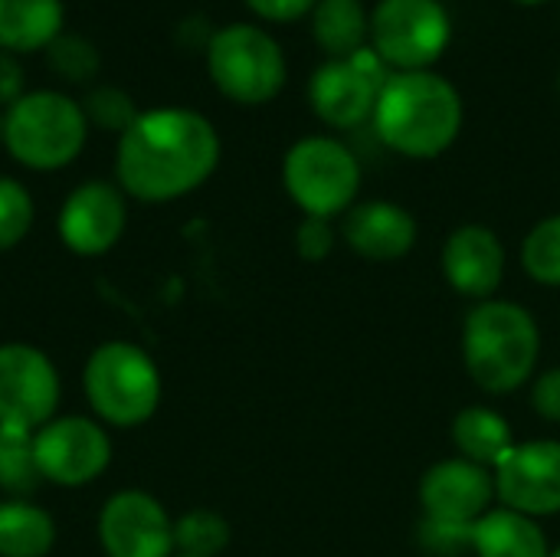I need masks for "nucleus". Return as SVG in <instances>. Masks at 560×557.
Masks as SVG:
<instances>
[{"label":"nucleus","mask_w":560,"mask_h":557,"mask_svg":"<svg viewBox=\"0 0 560 557\" xmlns=\"http://www.w3.org/2000/svg\"><path fill=\"white\" fill-rule=\"evenodd\" d=\"M220 164V135L194 108L161 105L138 112L115 148V181L125 197L167 204L203 187Z\"/></svg>","instance_id":"1"},{"label":"nucleus","mask_w":560,"mask_h":557,"mask_svg":"<svg viewBox=\"0 0 560 557\" xmlns=\"http://www.w3.org/2000/svg\"><path fill=\"white\" fill-rule=\"evenodd\" d=\"M371 121L394 154L433 161L446 154L463 131V95L433 69L390 72Z\"/></svg>","instance_id":"2"},{"label":"nucleus","mask_w":560,"mask_h":557,"mask_svg":"<svg viewBox=\"0 0 560 557\" xmlns=\"http://www.w3.org/2000/svg\"><path fill=\"white\" fill-rule=\"evenodd\" d=\"M463 368L486 394H515L532 384L541 361L538 318L512 299L476 302L459 332Z\"/></svg>","instance_id":"3"},{"label":"nucleus","mask_w":560,"mask_h":557,"mask_svg":"<svg viewBox=\"0 0 560 557\" xmlns=\"http://www.w3.org/2000/svg\"><path fill=\"white\" fill-rule=\"evenodd\" d=\"M85 138L89 121L82 105L52 89L23 92L3 112V148L30 171L69 167L82 154Z\"/></svg>","instance_id":"4"},{"label":"nucleus","mask_w":560,"mask_h":557,"mask_svg":"<svg viewBox=\"0 0 560 557\" xmlns=\"http://www.w3.org/2000/svg\"><path fill=\"white\" fill-rule=\"evenodd\" d=\"M82 391L102 423L141 427L161 407V371L138 345L105 341L85 361Z\"/></svg>","instance_id":"5"},{"label":"nucleus","mask_w":560,"mask_h":557,"mask_svg":"<svg viewBox=\"0 0 560 557\" xmlns=\"http://www.w3.org/2000/svg\"><path fill=\"white\" fill-rule=\"evenodd\" d=\"M282 187L305 217H345L361 194V161L328 135L299 138L282 158Z\"/></svg>","instance_id":"6"},{"label":"nucleus","mask_w":560,"mask_h":557,"mask_svg":"<svg viewBox=\"0 0 560 557\" xmlns=\"http://www.w3.org/2000/svg\"><path fill=\"white\" fill-rule=\"evenodd\" d=\"M210 82L236 105H266L285 85L282 46L253 23H230L207 43Z\"/></svg>","instance_id":"7"},{"label":"nucleus","mask_w":560,"mask_h":557,"mask_svg":"<svg viewBox=\"0 0 560 557\" xmlns=\"http://www.w3.org/2000/svg\"><path fill=\"white\" fill-rule=\"evenodd\" d=\"M453 39L450 10L440 0H381L371 13L368 46L394 69H430Z\"/></svg>","instance_id":"8"},{"label":"nucleus","mask_w":560,"mask_h":557,"mask_svg":"<svg viewBox=\"0 0 560 557\" xmlns=\"http://www.w3.org/2000/svg\"><path fill=\"white\" fill-rule=\"evenodd\" d=\"M62 381L56 364L33 345H0V427L36 433L56 417Z\"/></svg>","instance_id":"9"},{"label":"nucleus","mask_w":560,"mask_h":557,"mask_svg":"<svg viewBox=\"0 0 560 557\" xmlns=\"http://www.w3.org/2000/svg\"><path fill=\"white\" fill-rule=\"evenodd\" d=\"M33 437L39 473L52 486H89L112 463V440L92 417H52Z\"/></svg>","instance_id":"10"},{"label":"nucleus","mask_w":560,"mask_h":557,"mask_svg":"<svg viewBox=\"0 0 560 557\" xmlns=\"http://www.w3.org/2000/svg\"><path fill=\"white\" fill-rule=\"evenodd\" d=\"M499 506L532 519L560 515V440H518L495 466Z\"/></svg>","instance_id":"11"},{"label":"nucleus","mask_w":560,"mask_h":557,"mask_svg":"<svg viewBox=\"0 0 560 557\" xmlns=\"http://www.w3.org/2000/svg\"><path fill=\"white\" fill-rule=\"evenodd\" d=\"M417 499H420L423 519L472 529L482 515H489L499 506L495 473L463 456H450V460L433 463L420 476Z\"/></svg>","instance_id":"12"},{"label":"nucleus","mask_w":560,"mask_h":557,"mask_svg":"<svg viewBox=\"0 0 560 557\" xmlns=\"http://www.w3.org/2000/svg\"><path fill=\"white\" fill-rule=\"evenodd\" d=\"M98 542L108 557H174V519L141 489L115 492L98 512Z\"/></svg>","instance_id":"13"},{"label":"nucleus","mask_w":560,"mask_h":557,"mask_svg":"<svg viewBox=\"0 0 560 557\" xmlns=\"http://www.w3.org/2000/svg\"><path fill=\"white\" fill-rule=\"evenodd\" d=\"M440 269L446 286L476 305L499 295L509 272V250L492 227L463 223L443 240Z\"/></svg>","instance_id":"14"},{"label":"nucleus","mask_w":560,"mask_h":557,"mask_svg":"<svg viewBox=\"0 0 560 557\" xmlns=\"http://www.w3.org/2000/svg\"><path fill=\"white\" fill-rule=\"evenodd\" d=\"M128 227V204L118 184L85 181L59 210V240L75 256H102L118 246Z\"/></svg>","instance_id":"15"},{"label":"nucleus","mask_w":560,"mask_h":557,"mask_svg":"<svg viewBox=\"0 0 560 557\" xmlns=\"http://www.w3.org/2000/svg\"><path fill=\"white\" fill-rule=\"evenodd\" d=\"M338 236L368 263H397L413 253L420 227L417 217L394 200H361L341 217Z\"/></svg>","instance_id":"16"},{"label":"nucleus","mask_w":560,"mask_h":557,"mask_svg":"<svg viewBox=\"0 0 560 557\" xmlns=\"http://www.w3.org/2000/svg\"><path fill=\"white\" fill-rule=\"evenodd\" d=\"M381 85L371 82L351 59H325L308 79L312 112L338 131H351L374 118Z\"/></svg>","instance_id":"17"},{"label":"nucleus","mask_w":560,"mask_h":557,"mask_svg":"<svg viewBox=\"0 0 560 557\" xmlns=\"http://www.w3.org/2000/svg\"><path fill=\"white\" fill-rule=\"evenodd\" d=\"M472 555L476 557H548L551 542L538 519L515 509L495 506L472 525Z\"/></svg>","instance_id":"18"},{"label":"nucleus","mask_w":560,"mask_h":557,"mask_svg":"<svg viewBox=\"0 0 560 557\" xmlns=\"http://www.w3.org/2000/svg\"><path fill=\"white\" fill-rule=\"evenodd\" d=\"M450 440L456 446V456L486 466L495 473V466L509 456V450L518 443L509 420L486 404H469L463 407L453 423H450Z\"/></svg>","instance_id":"19"},{"label":"nucleus","mask_w":560,"mask_h":557,"mask_svg":"<svg viewBox=\"0 0 560 557\" xmlns=\"http://www.w3.org/2000/svg\"><path fill=\"white\" fill-rule=\"evenodd\" d=\"M66 23L62 0H0V49L13 56L46 49Z\"/></svg>","instance_id":"20"},{"label":"nucleus","mask_w":560,"mask_h":557,"mask_svg":"<svg viewBox=\"0 0 560 557\" xmlns=\"http://www.w3.org/2000/svg\"><path fill=\"white\" fill-rule=\"evenodd\" d=\"M312 36L328 59H348L368 46L371 16L361 0H318L312 10Z\"/></svg>","instance_id":"21"},{"label":"nucleus","mask_w":560,"mask_h":557,"mask_svg":"<svg viewBox=\"0 0 560 557\" xmlns=\"http://www.w3.org/2000/svg\"><path fill=\"white\" fill-rule=\"evenodd\" d=\"M56 545V522L26 499L0 502V557H46Z\"/></svg>","instance_id":"22"},{"label":"nucleus","mask_w":560,"mask_h":557,"mask_svg":"<svg viewBox=\"0 0 560 557\" xmlns=\"http://www.w3.org/2000/svg\"><path fill=\"white\" fill-rule=\"evenodd\" d=\"M43 483L36 463V437L30 430L0 427V489L10 499H26Z\"/></svg>","instance_id":"23"},{"label":"nucleus","mask_w":560,"mask_h":557,"mask_svg":"<svg viewBox=\"0 0 560 557\" xmlns=\"http://www.w3.org/2000/svg\"><path fill=\"white\" fill-rule=\"evenodd\" d=\"M525 276L545 289H560V213L538 220L518 250Z\"/></svg>","instance_id":"24"},{"label":"nucleus","mask_w":560,"mask_h":557,"mask_svg":"<svg viewBox=\"0 0 560 557\" xmlns=\"http://www.w3.org/2000/svg\"><path fill=\"white\" fill-rule=\"evenodd\" d=\"M233 542L230 522L213 509H190L174 522V548L177 555L220 557Z\"/></svg>","instance_id":"25"},{"label":"nucleus","mask_w":560,"mask_h":557,"mask_svg":"<svg viewBox=\"0 0 560 557\" xmlns=\"http://www.w3.org/2000/svg\"><path fill=\"white\" fill-rule=\"evenodd\" d=\"M46 62L56 76H62L66 82H89L95 79L98 66H102V56L95 49V43L82 33H59L46 49Z\"/></svg>","instance_id":"26"},{"label":"nucleus","mask_w":560,"mask_h":557,"mask_svg":"<svg viewBox=\"0 0 560 557\" xmlns=\"http://www.w3.org/2000/svg\"><path fill=\"white\" fill-rule=\"evenodd\" d=\"M82 112H85V121L89 128H102V131H112V135H125L128 125L138 118V105L135 98L118 89V85H95L85 92V98L79 102Z\"/></svg>","instance_id":"27"},{"label":"nucleus","mask_w":560,"mask_h":557,"mask_svg":"<svg viewBox=\"0 0 560 557\" xmlns=\"http://www.w3.org/2000/svg\"><path fill=\"white\" fill-rule=\"evenodd\" d=\"M33 217H36V207H33L30 190L13 177H0V253L26 240Z\"/></svg>","instance_id":"28"},{"label":"nucleus","mask_w":560,"mask_h":557,"mask_svg":"<svg viewBox=\"0 0 560 557\" xmlns=\"http://www.w3.org/2000/svg\"><path fill=\"white\" fill-rule=\"evenodd\" d=\"M338 230L331 220H322V217H302V223L295 227V253L305 259V263H325L335 246H338Z\"/></svg>","instance_id":"29"},{"label":"nucleus","mask_w":560,"mask_h":557,"mask_svg":"<svg viewBox=\"0 0 560 557\" xmlns=\"http://www.w3.org/2000/svg\"><path fill=\"white\" fill-rule=\"evenodd\" d=\"M417 538H420V548L433 557H456L459 552H472V529H463V525L423 519Z\"/></svg>","instance_id":"30"},{"label":"nucleus","mask_w":560,"mask_h":557,"mask_svg":"<svg viewBox=\"0 0 560 557\" xmlns=\"http://www.w3.org/2000/svg\"><path fill=\"white\" fill-rule=\"evenodd\" d=\"M528 404L545 423H560V364L532 378Z\"/></svg>","instance_id":"31"},{"label":"nucleus","mask_w":560,"mask_h":557,"mask_svg":"<svg viewBox=\"0 0 560 557\" xmlns=\"http://www.w3.org/2000/svg\"><path fill=\"white\" fill-rule=\"evenodd\" d=\"M318 0H246V7L266 23H295L315 10Z\"/></svg>","instance_id":"32"},{"label":"nucleus","mask_w":560,"mask_h":557,"mask_svg":"<svg viewBox=\"0 0 560 557\" xmlns=\"http://www.w3.org/2000/svg\"><path fill=\"white\" fill-rule=\"evenodd\" d=\"M23 85H26V76H23L20 59L13 53L0 49V105L10 108L23 95Z\"/></svg>","instance_id":"33"},{"label":"nucleus","mask_w":560,"mask_h":557,"mask_svg":"<svg viewBox=\"0 0 560 557\" xmlns=\"http://www.w3.org/2000/svg\"><path fill=\"white\" fill-rule=\"evenodd\" d=\"M0 144H3V112H0Z\"/></svg>","instance_id":"34"},{"label":"nucleus","mask_w":560,"mask_h":557,"mask_svg":"<svg viewBox=\"0 0 560 557\" xmlns=\"http://www.w3.org/2000/svg\"><path fill=\"white\" fill-rule=\"evenodd\" d=\"M515 3H528L532 7V3H545V0H515Z\"/></svg>","instance_id":"35"},{"label":"nucleus","mask_w":560,"mask_h":557,"mask_svg":"<svg viewBox=\"0 0 560 557\" xmlns=\"http://www.w3.org/2000/svg\"><path fill=\"white\" fill-rule=\"evenodd\" d=\"M548 557H560V545H558V548H551V555H548Z\"/></svg>","instance_id":"36"},{"label":"nucleus","mask_w":560,"mask_h":557,"mask_svg":"<svg viewBox=\"0 0 560 557\" xmlns=\"http://www.w3.org/2000/svg\"><path fill=\"white\" fill-rule=\"evenodd\" d=\"M174 557H190V555H174Z\"/></svg>","instance_id":"37"},{"label":"nucleus","mask_w":560,"mask_h":557,"mask_svg":"<svg viewBox=\"0 0 560 557\" xmlns=\"http://www.w3.org/2000/svg\"><path fill=\"white\" fill-rule=\"evenodd\" d=\"M558 89H560V76H558Z\"/></svg>","instance_id":"38"}]
</instances>
